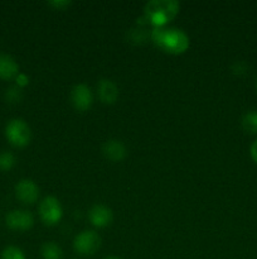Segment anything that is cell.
<instances>
[{
	"mask_svg": "<svg viewBox=\"0 0 257 259\" xmlns=\"http://www.w3.org/2000/svg\"><path fill=\"white\" fill-rule=\"evenodd\" d=\"M254 86H256V90H257V78H256V83H254Z\"/></svg>",
	"mask_w": 257,
	"mask_h": 259,
	"instance_id": "cb8c5ba5",
	"label": "cell"
},
{
	"mask_svg": "<svg viewBox=\"0 0 257 259\" xmlns=\"http://www.w3.org/2000/svg\"><path fill=\"white\" fill-rule=\"evenodd\" d=\"M42 257L43 259H62L63 258V252L60 249V247L55 243L49 242L43 244L42 247Z\"/></svg>",
	"mask_w": 257,
	"mask_h": 259,
	"instance_id": "4fadbf2b",
	"label": "cell"
},
{
	"mask_svg": "<svg viewBox=\"0 0 257 259\" xmlns=\"http://www.w3.org/2000/svg\"><path fill=\"white\" fill-rule=\"evenodd\" d=\"M88 219L96 228H106L112 223L113 214L105 205H95L88 211Z\"/></svg>",
	"mask_w": 257,
	"mask_h": 259,
	"instance_id": "9c48e42d",
	"label": "cell"
},
{
	"mask_svg": "<svg viewBox=\"0 0 257 259\" xmlns=\"http://www.w3.org/2000/svg\"><path fill=\"white\" fill-rule=\"evenodd\" d=\"M140 27H136V28H133V29L130 30V39L131 42H135V43H141L144 42V40H146V38H148V32H146V29H144V25L143 24H139Z\"/></svg>",
	"mask_w": 257,
	"mask_h": 259,
	"instance_id": "ac0fdd59",
	"label": "cell"
},
{
	"mask_svg": "<svg viewBox=\"0 0 257 259\" xmlns=\"http://www.w3.org/2000/svg\"><path fill=\"white\" fill-rule=\"evenodd\" d=\"M105 259H121V258H118V257H108V258H105Z\"/></svg>",
	"mask_w": 257,
	"mask_h": 259,
	"instance_id": "603a6c76",
	"label": "cell"
},
{
	"mask_svg": "<svg viewBox=\"0 0 257 259\" xmlns=\"http://www.w3.org/2000/svg\"><path fill=\"white\" fill-rule=\"evenodd\" d=\"M5 137L12 146L23 148L29 144L32 132L23 119H12L5 126Z\"/></svg>",
	"mask_w": 257,
	"mask_h": 259,
	"instance_id": "3957f363",
	"label": "cell"
},
{
	"mask_svg": "<svg viewBox=\"0 0 257 259\" xmlns=\"http://www.w3.org/2000/svg\"><path fill=\"white\" fill-rule=\"evenodd\" d=\"M15 166V156L12 152L4 151L0 153V171H10Z\"/></svg>",
	"mask_w": 257,
	"mask_h": 259,
	"instance_id": "2e32d148",
	"label": "cell"
},
{
	"mask_svg": "<svg viewBox=\"0 0 257 259\" xmlns=\"http://www.w3.org/2000/svg\"><path fill=\"white\" fill-rule=\"evenodd\" d=\"M247 70H248V65H247L244 61H237L232 65V72L234 75H238V76H243L247 73Z\"/></svg>",
	"mask_w": 257,
	"mask_h": 259,
	"instance_id": "d6986e66",
	"label": "cell"
},
{
	"mask_svg": "<svg viewBox=\"0 0 257 259\" xmlns=\"http://www.w3.org/2000/svg\"><path fill=\"white\" fill-rule=\"evenodd\" d=\"M249 153H251L252 159H253V161L257 163V139L253 142V143H252L251 149H249Z\"/></svg>",
	"mask_w": 257,
	"mask_h": 259,
	"instance_id": "7402d4cb",
	"label": "cell"
},
{
	"mask_svg": "<svg viewBox=\"0 0 257 259\" xmlns=\"http://www.w3.org/2000/svg\"><path fill=\"white\" fill-rule=\"evenodd\" d=\"M48 4L54 8V9L63 10L67 7H70L72 2H70V0H50V2H48Z\"/></svg>",
	"mask_w": 257,
	"mask_h": 259,
	"instance_id": "ffe728a7",
	"label": "cell"
},
{
	"mask_svg": "<svg viewBox=\"0 0 257 259\" xmlns=\"http://www.w3.org/2000/svg\"><path fill=\"white\" fill-rule=\"evenodd\" d=\"M101 237L93 230L80 233L73 240V248L81 255H92L100 249Z\"/></svg>",
	"mask_w": 257,
	"mask_h": 259,
	"instance_id": "277c9868",
	"label": "cell"
},
{
	"mask_svg": "<svg viewBox=\"0 0 257 259\" xmlns=\"http://www.w3.org/2000/svg\"><path fill=\"white\" fill-rule=\"evenodd\" d=\"M102 153L110 161L120 162L125 159L127 151H126V147L122 142L117 141V139H110V141L103 143Z\"/></svg>",
	"mask_w": 257,
	"mask_h": 259,
	"instance_id": "30bf717a",
	"label": "cell"
},
{
	"mask_svg": "<svg viewBox=\"0 0 257 259\" xmlns=\"http://www.w3.org/2000/svg\"><path fill=\"white\" fill-rule=\"evenodd\" d=\"M8 228L13 230H28L34 224V217L27 210H12L5 218Z\"/></svg>",
	"mask_w": 257,
	"mask_h": 259,
	"instance_id": "52a82bcc",
	"label": "cell"
},
{
	"mask_svg": "<svg viewBox=\"0 0 257 259\" xmlns=\"http://www.w3.org/2000/svg\"><path fill=\"white\" fill-rule=\"evenodd\" d=\"M242 126L247 133L257 134V111H248L242 118Z\"/></svg>",
	"mask_w": 257,
	"mask_h": 259,
	"instance_id": "5bb4252c",
	"label": "cell"
},
{
	"mask_svg": "<svg viewBox=\"0 0 257 259\" xmlns=\"http://www.w3.org/2000/svg\"><path fill=\"white\" fill-rule=\"evenodd\" d=\"M98 98L105 104H113L118 98V88L113 81L102 78L97 86Z\"/></svg>",
	"mask_w": 257,
	"mask_h": 259,
	"instance_id": "8fae6325",
	"label": "cell"
},
{
	"mask_svg": "<svg viewBox=\"0 0 257 259\" xmlns=\"http://www.w3.org/2000/svg\"><path fill=\"white\" fill-rule=\"evenodd\" d=\"M2 259H25V255L22 249L10 245L2 252Z\"/></svg>",
	"mask_w": 257,
	"mask_h": 259,
	"instance_id": "e0dca14e",
	"label": "cell"
},
{
	"mask_svg": "<svg viewBox=\"0 0 257 259\" xmlns=\"http://www.w3.org/2000/svg\"><path fill=\"white\" fill-rule=\"evenodd\" d=\"M179 5L175 0H151L144 8L143 18L148 24L156 27H165L179 13Z\"/></svg>",
	"mask_w": 257,
	"mask_h": 259,
	"instance_id": "7a4b0ae2",
	"label": "cell"
},
{
	"mask_svg": "<svg viewBox=\"0 0 257 259\" xmlns=\"http://www.w3.org/2000/svg\"><path fill=\"white\" fill-rule=\"evenodd\" d=\"M19 73V65L12 56L7 53H0V78L2 80H13Z\"/></svg>",
	"mask_w": 257,
	"mask_h": 259,
	"instance_id": "7c38bea8",
	"label": "cell"
},
{
	"mask_svg": "<svg viewBox=\"0 0 257 259\" xmlns=\"http://www.w3.org/2000/svg\"><path fill=\"white\" fill-rule=\"evenodd\" d=\"M62 206H60V202L55 197L48 196L40 202L39 217L44 224L55 225L62 219Z\"/></svg>",
	"mask_w": 257,
	"mask_h": 259,
	"instance_id": "5b68a950",
	"label": "cell"
},
{
	"mask_svg": "<svg viewBox=\"0 0 257 259\" xmlns=\"http://www.w3.org/2000/svg\"><path fill=\"white\" fill-rule=\"evenodd\" d=\"M4 98H5V100H7V103H9V104L20 103L23 99L22 89L18 88L17 85L10 86V88H8L7 90H5Z\"/></svg>",
	"mask_w": 257,
	"mask_h": 259,
	"instance_id": "9a60e30c",
	"label": "cell"
},
{
	"mask_svg": "<svg viewBox=\"0 0 257 259\" xmlns=\"http://www.w3.org/2000/svg\"><path fill=\"white\" fill-rule=\"evenodd\" d=\"M71 101L75 109L78 111H86L91 108L93 103V95L91 89L85 83L75 85L71 90Z\"/></svg>",
	"mask_w": 257,
	"mask_h": 259,
	"instance_id": "8992f818",
	"label": "cell"
},
{
	"mask_svg": "<svg viewBox=\"0 0 257 259\" xmlns=\"http://www.w3.org/2000/svg\"><path fill=\"white\" fill-rule=\"evenodd\" d=\"M14 80H15V85L20 89L25 88V86L29 83V77H28V75H25V73H22V72L18 73L17 77H15Z\"/></svg>",
	"mask_w": 257,
	"mask_h": 259,
	"instance_id": "44dd1931",
	"label": "cell"
},
{
	"mask_svg": "<svg viewBox=\"0 0 257 259\" xmlns=\"http://www.w3.org/2000/svg\"><path fill=\"white\" fill-rule=\"evenodd\" d=\"M154 45L171 55H180L189 48V37L180 29L169 27L153 28L150 34Z\"/></svg>",
	"mask_w": 257,
	"mask_h": 259,
	"instance_id": "6da1fadb",
	"label": "cell"
},
{
	"mask_svg": "<svg viewBox=\"0 0 257 259\" xmlns=\"http://www.w3.org/2000/svg\"><path fill=\"white\" fill-rule=\"evenodd\" d=\"M15 196L23 204H34L39 197V187L32 180H20L15 185Z\"/></svg>",
	"mask_w": 257,
	"mask_h": 259,
	"instance_id": "ba28073f",
	"label": "cell"
}]
</instances>
